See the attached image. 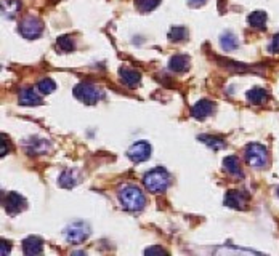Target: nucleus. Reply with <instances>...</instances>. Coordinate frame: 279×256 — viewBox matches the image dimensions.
<instances>
[{
  "label": "nucleus",
  "instance_id": "obj_23",
  "mask_svg": "<svg viewBox=\"0 0 279 256\" xmlns=\"http://www.w3.org/2000/svg\"><path fill=\"white\" fill-rule=\"evenodd\" d=\"M56 44H58V47H59V50L66 51V53L72 51V50H74V47H76L74 39H72L71 35H61V37H58Z\"/></svg>",
  "mask_w": 279,
  "mask_h": 256
},
{
  "label": "nucleus",
  "instance_id": "obj_10",
  "mask_svg": "<svg viewBox=\"0 0 279 256\" xmlns=\"http://www.w3.org/2000/svg\"><path fill=\"white\" fill-rule=\"evenodd\" d=\"M214 102L209 101V100H201V101H197L196 104L193 106L191 109V114H193V117H196V119H205V117H209V115L214 112Z\"/></svg>",
  "mask_w": 279,
  "mask_h": 256
},
{
  "label": "nucleus",
  "instance_id": "obj_25",
  "mask_svg": "<svg viewBox=\"0 0 279 256\" xmlns=\"http://www.w3.org/2000/svg\"><path fill=\"white\" fill-rule=\"evenodd\" d=\"M159 3H161V0H137V7L141 11H144V13L153 11Z\"/></svg>",
  "mask_w": 279,
  "mask_h": 256
},
{
  "label": "nucleus",
  "instance_id": "obj_26",
  "mask_svg": "<svg viewBox=\"0 0 279 256\" xmlns=\"http://www.w3.org/2000/svg\"><path fill=\"white\" fill-rule=\"evenodd\" d=\"M37 88L42 91V93H53L55 90H56V83H55L52 78H44V80H40Z\"/></svg>",
  "mask_w": 279,
  "mask_h": 256
},
{
  "label": "nucleus",
  "instance_id": "obj_3",
  "mask_svg": "<svg viewBox=\"0 0 279 256\" xmlns=\"http://www.w3.org/2000/svg\"><path fill=\"white\" fill-rule=\"evenodd\" d=\"M246 160L252 168H265L266 163H268V151H266L265 146L258 144V143H251L247 144V148L244 151Z\"/></svg>",
  "mask_w": 279,
  "mask_h": 256
},
{
  "label": "nucleus",
  "instance_id": "obj_12",
  "mask_svg": "<svg viewBox=\"0 0 279 256\" xmlns=\"http://www.w3.org/2000/svg\"><path fill=\"white\" fill-rule=\"evenodd\" d=\"M20 102L23 106H39L42 104V98L32 88H24L20 93Z\"/></svg>",
  "mask_w": 279,
  "mask_h": 256
},
{
  "label": "nucleus",
  "instance_id": "obj_14",
  "mask_svg": "<svg viewBox=\"0 0 279 256\" xmlns=\"http://www.w3.org/2000/svg\"><path fill=\"white\" fill-rule=\"evenodd\" d=\"M23 252L28 256L40 255L42 253V240L37 239V237H28V239L23 242Z\"/></svg>",
  "mask_w": 279,
  "mask_h": 256
},
{
  "label": "nucleus",
  "instance_id": "obj_19",
  "mask_svg": "<svg viewBox=\"0 0 279 256\" xmlns=\"http://www.w3.org/2000/svg\"><path fill=\"white\" fill-rule=\"evenodd\" d=\"M249 24L255 29H263L266 24V13L265 11H253V13L249 15Z\"/></svg>",
  "mask_w": 279,
  "mask_h": 256
},
{
  "label": "nucleus",
  "instance_id": "obj_13",
  "mask_svg": "<svg viewBox=\"0 0 279 256\" xmlns=\"http://www.w3.org/2000/svg\"><path fill=\"white\" fill-rule=\"evenodd\" d=\"M190 68V58L186 54H175L168 61V69L173 72H185Z\"/></svg>",
  "mask_w": 279,
  "mask_h": 256
},
{
  "label": "nucleus",
  "instance_id": "obj_4",
  "mask_svg": "<svg viewBox=\"0 0 279 256\" xmlns=\"http://www.w3.org/2000/svg\"><path fill=\"white\" fill-rule=\"evenodd\" d=\"M42 30H44V23H42L39 18L35 16H28L24 18L20 24V32L24 39H37L39 35L42 34Z\"/></svg>",
  "mask_w": 279,
  "mask_h": 256
},
{
  "label": "nucleus",
  "instance_id": "obj_21",
  "mask_svg": "<svg viewBox=\"0 0 279 256\" xmlns=\"http://www.w3.org/2000/svg\"><path fill=\"white\" fill-rule=\"evenodd\" d=\"M47 149H48V143L45 141V139H32V141L28 144V152L32 155L34 154L35 155L44 154Z\"/></svg>",
  "mask_w": 279,
  "mask_h": 256
},
{
  "label": "nucleus",
  "instance_id": "obj_5",
  "mask_svg": "<svg viewBox=\"0 0 279 256\" xmlns=\"http://www.w3.org/2000/svg\"><path fill=\"white\" fill-rule=\"evenodd\" d=\"M74 95L81 101L85 102V104H95V102H98L100 96H101L100 90L96 88L93 83H88V82L79 83L74 88Z\"/></svg>",
  "mask_w": 279,
  "mask_h": 256
},
{
  "label": "nucleus",
  "instance_id": "obj_31",
  "mask_svg": "<svg viewBox=\"0 0 279 256\" xmlns=\"http://www.w3.org/2000/svg\"><path fill=\"white\" fill-rule=\"evenodd\" d=\"M278 196H279V187H278Z\"/></svg>",
  "mask_w": 279,
  "mask_h": 256
},
{
  "label": "nucleus",
  "instance_id": "obj_22",
  "mask_svg": "<svg viewBox=\"0 0 279 256\" xmlns=\"http://www.w3.org/2000/svg\"><path fill=\"white\" fill-rule=\"evenodd\" d=\"M199 141H202L204 144H207L209 148L215 149V151L225 148V146H226V143L223 141L222 138H217V136H212V135H201V136H199Z\"/></svg>",
  "mask_w": 279,
  "mask_h": 256
},
{
  "label": "nucleus",
  "instance_id": "obj_24",
  "mask_svg": "<svg viewBox=\"0 0 279 256\" xmlns=\"http://www.w3.org/2000/svg\"><path fill=\"white\" fill-rule=\"evenodd\" d=\"M186 37H188V30L183 26H175V27L170 29V32H168V39H170L172 42H181Z\"/></svg>",
  "mask_w": 279,
  "mask_h": 256
},
{
  "label": "nucleus",
  "instance_id": "obj_30",
  "mask_svg": "<svg viewBox=\"0 0 279 256\" xmlns=\"http://www.w3.org/2000/svg\"><path fill=\"white\" fill-rule=\"evenodd\" d=\"M2 255L5 256V255H7V242H2Z\"/></svg>",
  "mask_w": 279,
  "mask_h": 256
},
{
  "label": "nucleus",
  "instance_id": "obj_28",
  "mask_svg": "<svg viewBox=\"0 0 279 256\" xmlns=\"http://www.w3.org/2000/svg\"><path fill=\"white\" fill-rule=\"evenodd\" d=\"M144 253L146 255H166L167 252L162 247H149V248H146V252Z\"/></svg>",
  "mask_w": 279,
  "mask_h": 256
},
{
  "label": "nucleus",
  "instance_id": "obj_16",
  "mask_svg": "<svg viewBox=\"0 0 279 256\" xmlns=\"http://www.w3.org/2000/svg\"><path fill=\"white\" fill-rule=\"evenodd\" d=\"M223 165H225V170L233 176H242V168H241V162L238 157L229 155L223 160Z\"/></svg>",
  "mask_w": 279,
  "mask_h": 256
},
{
  "label": "nucleus",
  "instance_id": "obj_9",
  "mask_svg": "<svg viewBox=\"0 0 279 256\" xmlns=\"http://www.w3.org/2000/svg\"><path fill=\"white\" fill-rule=\"evenodd\" d=\"M247 202H249V196L242 191H228L225 196V205H228L229 208L246 210Z\"/></svg>",
  "mask_w": 279,
  "mask_h": 256
},
{
  "label": "nucleus",
  "instance_id": "obj_2",
  "mask_svg": "<svg viewBox=\"0 0 279 256\" xmlns=\"http://www.w3.org/2000/svg\"><path fill=\"white\" fill-rule=\"evenodd\" d=\"M143 184L153 194H161L170 184V175L167 173V170H164L162 167L151 170L149 173L144 175Z\"/></svg>",
  "mask_w": 279,
  "mask_h": 256
},
{
  "label": "nucleus",
  "instance_id": "obj_6",
  "mask_svg": "<svg viewBox=\"0 0 279 256\" xmlns=\"http://www.w3.org/2000/svg\"><path fill=\"white\" fill-rule=\"evenodd\" d=\"M88 234H90V230L84 223H74V224H71L69 228H66V230H64L66 240L71 243L84 242L88 237Z\"/></svg>",
  "mask_w": 279,
  "mask_h": 256
},
{
  "label": "nucleus",
  "instance_id": "obj_1",
  "mask_svg": "<svg viewBox=\"0 0 279 256\" xmlns=\"http://www.w3.org/2000/svg\"><path fill=\"white\" fill-rule=\"evenodd\" d=\"M120 205L129 211H140L146 204V197L137 186H125L119 192Z\"/></svg>",
  "mask_w": 279,
  "mask_h": 256
},
{
  "label": "nucleus",
  "instance_id": "obj_18",
  "mask_svg": "<svg viewBox=\"0 0 279 256\" xmlns=\"http://www.w3.org/2000/svg\"><path fill=\"white\" fill-rule=\"evenodd\" d=\"M58 184L64 187V189H71L77 184V175L76 172H72V170H66L61 175H59V179H58Z\"/></svg>",
  "mask_w": 279,
  "mask_h": 256
},
{
  "label": "nucleus",
  "instance_id": "obj_8",
  "mask_svg": "<svg viewBox=\"0 0 279 256\" xmlns=\"http://www.w3.org/2000/svg\"><path fill=\"white\" fill-rule=\"evenodd\" d=\"M5 210H7L10 215H18L21 210L26 208V200L18 192H8L7 197L3 200Z\"/></svg>",
  "mask_w": 279,
  "mask_h": 256
},
{
  "label": "nucleus",
  "instance_id": "obj_27",
  "mask_svg": "<svg viewBox=\"0 0 279 256\" xmlns=\"http://www.w3.org/2000/svg\"><path fill=\"white\" fill-rule=\"evenodd\" d=\"M270 51L271 53H279V34H276L273 37L271 44H270Z\"/></svg>",
  "mask_w": 279,
  "mask_h": 256
},
{
  "label": "nucleus",
  "instance_id": "obj_7",
  "mask_svg": "<svg viewBox=\"0 0 279 256\" xmlns=\"http://www.w3.org/2000/svg\"><path fill=\"white\" fill-rule=\"evenodd\" d=\"M127 155H129L130 160L135 163L144 162L151 157V146L146 141H138L127 151Z\"/></svg>",
  "mask_w": 279,
  "mask_h": 256
},
{
  "label": "nucleus",
  "instance_id": "obj_29",
  "mask_svg": "<svg viewBox=\"0 0 279 256\" xmlns=\"http://www.w3.org/2000/svg\"><path fill=\"white\" fill-rule=\"evenodd\" d=\"M188 2H190L191 5H196V7H197V5H202L205 0H188Z\"/></svg>",
  "mask_w": 279,
  "mask_h": 256
},
{
  "label": "nucleus",
  "instance_id": "obj_17",
  "mask_svg": "<svg viewBox=\"0 0 279 256\" xmlns=\"http://www.w3.org/2000/svg\"><path fill=\"white\" fill-rule=\"evenodd\" d=\"M247 100L252 102V104H263L268 100V93L263 88H252L247 91Z\"/></svg>",
  "mask_w": 279,
  "mask_h": 256
},
{
  "label": "nucleus",
  "instance_id": "obj_11",
  "mask_svg": "<svg viewBox=\"0 0 279 256\" xmlns=\"http://www.w3.org/2000/svg\"><path fill=\"white\" fill-rule=\"evenodd\" d=\"M119 74H120V80H122V83L127 85V87H135L140 82V78H141L138 71L130 69V68H120Z\"/></svg>",
  "mask_w": 279,
  "mask_h": 256
},
{
  "label": "nucleus",
  "instance_id": "obj_15",
  "mask_svg": "<svg viewBox=\"0 0 279 256\" xmlns=\"http://www.w3.org/2000/svg\"><path fill=\"white\" fill-rule=\"evenodd\" d=\"M2 11L3 16H7L8 20H13L21 11V2L20 0H2Z\"/></svg>",
  "mask_w": 279,
  "mask_h": 256
},
{
  "label": "nucleus",
  "instance_id": "obj_20",
  "mask_svg": "<svg viewBox=\"0 0 279 256\" xmlns=\"http://www.w3.org/2000/svg\"><path fill=\"white\" fill-rule=\"evenodd\" d=\"M220 45L225 51H233L238 48V39H236V35L231 34V32H226L222 35L220 39Z\"/></svg>",
  "mask_w": 279,
  "mask_h": 256
}]
</instances>
